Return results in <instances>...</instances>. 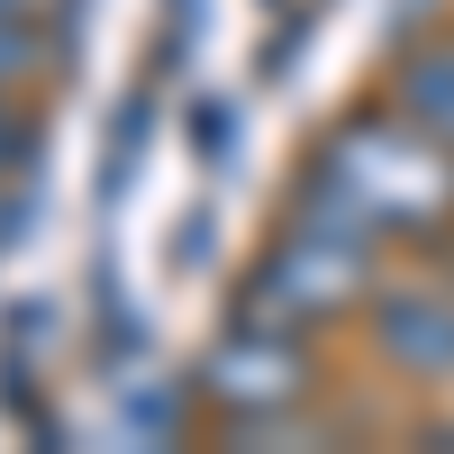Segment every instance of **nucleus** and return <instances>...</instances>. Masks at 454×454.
<instances>
[{
    "mask_svg": "<svg viewBox=\"0 0 454 454\" xmlns=\"http://www.w3.org/2000/svg\"><path fill=\"white\" fill-rule=\"evenodd\" d=\"M391 100L454 155V27H445V36H419V46H400V64H391Z\"/></svg>",
    "mask_w": 454,
    "mask_h": 454,
    "instance_id": "39448f33",
    "label": "nucleus"
},
{
    "mask_svg": "<svg viewBox=\"0 0 454 454\" xmlns=\"http://www.w3.org/2000/svg\"><path fill=\"white\" fill-rule=\"evenodd\" d=\"M0 10H19V19H46V27H55V19H64V0H0Z\"/></svg>",
    "mask_w": 454,
    "mask_h": 454,
    "instance_id": "6e6552de",
    "label": "nucleus"
},
{
    "mask_svg": "<svg viewBox=\"0 0 454 454\" xmlns=\"http://www.w3.org/2000/svg\"><path fill=\"white\" fill-rule=\"evenodd\" d=\"M46 64H55V46H46V19L0 10V100H19L27 82H46Z\"/></svg>",
    "mask_w": 454,
    "mask_h": 454,
    "instance_id": "423d86ee",
    "label": "nucleus"
},
{
    "mask_svg": "<svg viewBox=\"0 0 454 454\" xmlns=\"http://www.w3.org/2000/svg\"><path fill=\"white\" fill-rule=\"evenodd\" d=\"M27 155V128H19V100H0V192H10V173Z\"/></svg>",
    "mask_w": 454,
    "mask_h": 454,
    "instance_id": "0eeeda50",
    "label": "nucleus"
},
{
    "mask_svg": "<svg viewBox=\"0 0 454 454\" xmlns=\"http://www.w3.org/2000/svg\"><path fill=\"white\" fill-rule=\"evenodd\" d=\"M372 282H382V237L355 209H336L327 192L300 182V209L273 227V246L246 273V309L273 327H300V336H327L364 309Z\"/></svg>",
    "mask_w": 454,
    "mask_h": 454,
    "instance_id": "f03ea898",
    "label": "nucleus"
},
{
    "mask_svg": "<svg viewBox=\"0 0 454 454\" xmlns=\"http://www.w3.org/2000/svg\"><path fill=\"white\" fill-rule=\"evenodd\" d=\"M200 400L218 409L227 427H254V419H291V409H309V400H318V336L237 309V327L200 355Z\"/></svg>",
    "mask_w": 454,
    "mask_h": 454,
    "instance_id": "20e7f679",
    "label": "nucleus"
},
{
    "mask_svg": "<svg viewBox=\"0 0 454 454\" xmlns=\"http://www.w3.org/2000/svg\"><path fill=\"white\" fill-rule=\"evenodd\" d=\"M355 327H364V346L391 382L454 400V273L436 263V246H409L400 263H382V282L364 291Z\"/></svg>",
    "mask_w": 454,
    "mask_h": 454,
    "instance_id": "7ed1b4c3",
    "label": "nucleus"
},
{
    "mask_svg": "<svg viewBox=\"0 0 454 454\" xmlns=\"http://www.w3.org/2000/svg\"><path fill=\"white\" fill-rule=\"evenodd\" d=\"M309 192L355 209L382 246H436L454 227V155L382 91V109H355V119L327 128Z\"/></svg>",
    "mask_w": 454,
    "mask_h": 454,
    "instance_id": "f257e3e1",
    "label": "nucleus"
}]
</instances>
